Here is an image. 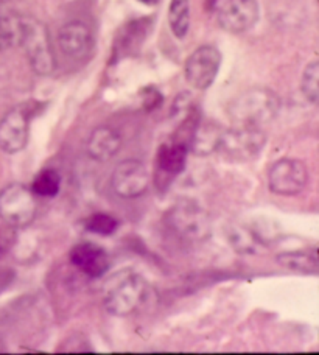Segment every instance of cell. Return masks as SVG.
Here are the masks:
<instances>
[{
  "mask_svg": "<svg viewBox=\"0 0 319 355\" xmlns=\"http://www.w3.org/2000/svg\"><path fill=\"white\" fill-rule=\"evenodd\" d=\"M150 297V285L134 270H120L103 285L105 309L114 316L126 318L144 306Z\"/></svg>",
  "mask_w": 319,
  "mask_h": 355,
  "instance_id": "1",
  "label": "cell"
},
{
  "mask_svg": "<svg viewBox=\"0 0 319 355\" xmlns=\"http://www.w3.org/2000/svg\"><path fill=\"white\" fill-rule=\"evenodd\" d=\"M279 95L268 87H251L229 105V117L235 125L261 126L273 122L280 111Z\"/></svg>",
  "mask_w": 319,
  "mask_h": 355,
  "instance_id": "2",
  "label": "cell"
},
{
  "mask_svg": "<svg viewBox=\"0 0 319 355\" xmlns=\"http://www.w3.org/2000/svg\"><path fill=\"white\" fill-rule=\"evenodd\" d=\"M19 46L24 49L31 71L36 75L49 77L55 72L56 58L52 40H50L49 28L40 19L33 16H22Z\"/></svg>",
  "mask_w": 319,
  "mask_h": 355,
  "instance_id": "3",
  "label": "cell"
},
{
  "mask_svg": "<svg viewBox=\"0 0 319 355\" xmlns=\"http://www.w3.org/2000/svg\"><path fill=\"white\" fill-rule=\"evenodd\" d=\"M266 144V136L260 126L235 125L223 130L218 153L231 162H251L257 157Z\"/></svg>",
  "mask_w": 319,
  "mask_h": 355,
  "instance_id": "4",
  "label": "cell"
},
{
  "mask_svg": "<svg viewBox=\"0 0 319 355\" xmlns=\"http://www.w3.org/2000/svg\"><path fill=\"white\" fill-rule=\"evenodd\" d=\"M167 225L178 237L187 242H204L210 237L212 225L207 212L195 201L176 202L167 214Z\"/></svg>",
  "mask_w": 319,
  "mask_h": 355,
  "instance_id": "5",
  "label": "cell"
},
{
  "mask_svg": "<svg viewBox=\"0 0 319 355\" xmlns=\"http://www.w3.org/2000/svg\"><path fill=\"white\" fill-rule=\"evenodd\" d=\"M37 212L35 193L21 182H11L0 190V218L15 230L33 223Z\"/></svg>",
  "mask_w": 319,
  "mask_h": 355,
  "instance_id": "6",
  "label": "cell"
},
{
  "mask_svg": "<svg viewBox=\"0 0 319 355\" xmlns=\"http://www.w3.org/2000/svg\"><path fill=\"white\" fill-rule=\"evenodd\" d=\"M309 167L295 157H282L268 170V187L280 196H296L307 187Z\"/></svg>",
  "mask_w": 319,
  "mask_h": 355,
  "instance_id": "7",
  "label": "cell"
},
{
  "mask_svg": "<svg viewBox=\"0 0 319 355\" xmlns=\"http://www.w3.org/2000/svg\"><path fill=\"white\" fill-rule=\"evenodd\" d=\"M221 53L214 46H201L191 53L184 67L187 83L196 91H206L214 85L220 72Z\"/></svg>",
  "mask_w": 319,
  "mask_h": 355,
  "instance_id": "8",
  "label": "cell"
},
{
  "mask_svg": "<svg viewBox=\"0 0 319 355\" xmlns=\"http://www.w3.org/2000/svg\"><path fill=\"white\" fill-rule=\"evenodd\" d=\"M31 111L27 105L16 106L0 120V150L16 155L28 144Z\"/></svg>",
  "mask_w": 319,
  "mask_h": 355,
  "instance_id": "9",
  "label": "cell"
},
{
  "mask_svg": "<svg viewBox=\"0 0 319 355\" xmlns=\"http://www.w3.org/2000/svg\"><path fill=\"white\" fill-rule=\"evenodd\" d=\"M150 184L146 167L137 159H125L117 164L111 175V187L120 198L132 200L142 196Z\"/></svg>",
  "mask_w": 319,
  "mask_h": 355,
  "instance_id": "10",
  "label": "cell"
},
{
  "mask_svg": "<svg viewBox=\"0 0 319 355\" xmlns=\"http://www.w3.org/2000/svg\"><path fill=\"white\" fill-rule=\"evenodd\" d=\"M257 0H225L218 11L220 27L232 35L251 30L259 21Z\"/></svg>",
  "mask_w": 319,
  "mask_h": 355,
  "instance_id": "11",
  "label": "cell"
},
{
  "mask_svg": "<svg viewBox=\"0 0 319 355\" xmlns=\"http://www.w3.org/2000/svg\"><path fill=\"white\" fill-rule=\"evenodd\" d=\"M58 46L66 58L85 61L92 55L94 50L92 31L81 21L64 24L58 31Z\"/></svg>",
  "mask_w": 319,
  "mask_h": 355,
  "instance_id": "12",
  "label": "cell"
},
{
  "mask_svg": "<svg viewBox=\"0 0 319 355\" xmlns=\"http://www.w3.org/2000/svg\"><path fill=\"white\" fill-rule=\"evenodd\" d=\"M70 262L78 268L83 275L91 279L105 276L110 270V256L98 245L80 243L72 248L69 254Z\"/></svg>",
  "mask_w": 319,
  "mask_h": 355,
  "instance_id": "13",
  "label": "cell"
},
{
  "mask_svg": "<svg viewBox=\"0 0 319 355\" xmlns=\"http://www.w3.org/2000/svg\"><path fill=\"white\" fill-rule=\"evenodd\" d=\"M120 145H122V139L117 131L110 126H98L89 136L86 150L94 161L106 162L119 153Z\"/></svg>",
  "mask_w": 319,
  "mask_h": 355,
  "instance_id": "14",
  "label": "cell"
},
{
  "mask_svg": "<svg viewBox=\"0 0 319 355\" xmlns=\"http://www.w3.org/2000/svg\"><path fill=\"white\" fill-rule=\"evenodd\" d=\"M223 128L212 122H198L191 132L189 147L196 156H207L218 150Z\"/></svg>",
  "mask_w": 319,
  "mask_h": 355,
  "instance_id": "15",
  "label": "cell"
},
{
  "mask_svg": "<svg viewBox=\"0 0 319 355\" xmlns=\"http://www.w3.org/2000/svg\"><path fill=\"white\" fill-rule=\"evenodd\" d=\"M189 145L184 142L165 144L157 151V167L161 172L176 176L184 172L187 164Z\"/></svg>",
  "mask_w": 319,
  "mask_h": 355,
  "instance_id": "16",
  "label": "cell"
},
{
  "mask_svg": "<svg viewBox=\"0 0 319 355\" xmlns=\"http://www.w3.org/2000/svg\"><path fill=\"white\" fill-rule=\"evenodd\" d=\"M227 240L229 245L239 252V254H255L261 246L260 237L252 227H248L243 225H231L227 230Z\"/></svg>",
  "mask_w": 319,
  "mask_h": 355,
  "instance_id": "17",
  "label": "cell"
},
{
  "mask_svg": "<svg viewBox=\"0 0 319 355\" xmlns=\"http://www.w3.org/2000/svg\"><path fill=\"white\" fill-rule=\"evenodd\" d=\"M277 262L291 271L302 275H318V254L311 251H286L277 256Z\"/></svg>",
  "mask_w": 319,
  "mask_h": 355,
  "instance_id": "18",
  "label": "cell"
},
{
  "mask_svg": "<svg viewBox=\"0 0 319 355\" xmlns=\"http://www.w3.org/2000/svg\"><path fill=\"white\" fill-rule=\"evenodd\" d=\"M22 16L11 10H0V50L19 46Z\"/></svg>",
  "mask_w": 319,
  "mask_h": 355,
  "instance_id": "19",
  "label": "cell"
},
{
  "mask_svg": "<svg viewBox=\"0 0 319 355\" xmlns=\"http://www.w3.org/2000/svg\"><path fill=\"white\" fill-rule=\"evenodd\" d=\"M169 24L178 40H184L190 27V0H171L169 6Z\"/></svg>",
  "mask_w": 319,
  "mask_h": 355,
  "instance_id": "20",
  "label": "cell"
},
{
  "mask_svg": "<svg viewBox=\"0 0 319 355\" xmlns=\"http://www.w3.org/2000/svg\"><path fill=\"white\" fill-rule=\"evenodd\" d=\"M31 192L35 196H41V198H53L60 193L61 189V176L53 168L41 170L40 173L31 182Z\"/></svg>",
  "mask_w": 319,
  "mask_h": 355,
  "instance_id": "21",
  "label": "cell"
},
{
  "mask_svg": "<svg viewBox=\"0 0 319 355\" xmlns=\"http://www.w3.org/2000/svg\"><path fill=\"white\" fill-rule=\"evenodd\" d=\"M301 91L305 100L311 105H318L319 100V64L318 61H311L304 69L301 80Z\"/></svg>",
  "mask_w": 319,
  "mask_h": 355,
  "instance_id": "22",
  "label": "cell"
},
{
  "mask_svg": "<svg viewBox=\"0 0 319 355\" xmlns=\"http://www.w3.org/2000/svg\"><path fill=\"white\" fill-rule=\"evenodd\" d=\"M86 230L97 236L107 237L119 230V221L110 214H95L86 220Z\"/></svg>",
  "mask_w": 319,
  "mask_h": 355,
  "instance_id": "23",
  "label": "cell"
},
{
  "mask_svg": "<svg viewBox=\"0 0 319 355\" xmlns=\"http://www.w3.org/2000/svg\"><path fill=\"white\" fill-rule=\"evenodd\" d=\"M145 36H146V31H144V21L132 22L128 25V27L123 30V33L119 36L120 47H116V50L120 53L131 52L132 49L140 46V42L144 41Z\"/></svg>",
  "mask_w": 319,
  "mask_h": 355,
  "instance_id": "24",
  "label": "cell"
},
{
  "mask_svg": "<svg viewBox=\"0 0 319 355\" xmlns=\"http://www.w3.org/2000/svg\"><path fill=\"white\" fill-rule=\"evenodd\" d=\"M162 103V95L156 91L155 87H148L145 91V97H144V106L146 110H155L156 106Z\"/></svg>",
  "mask_w": 319,
  "mask_h": 355,
  "instance_id": "25",
  "label": "cell"
},
{
  "mask_svg": "<svg viewBox=\"0 0 319 355\" xmlns=\"http://www.w3.org/2000/svg\"><path fill=\"white\" fill-rule=\"evenodd\" d=\"M140 3H144V5H153L156 2V0H139Z\"/></svg>",
  "mask_w": 319,
  "mask_h": 355,
  "instance_id": "26",
  "label": "cell"
},
{
  "mask_svg": "<svg viewBox=\"0 0 319 355\" xmlns=\"http://www.w3.org/2000/svg\"><path fill=\"white\" fill-rule=\"evenodd\" d=\"M2 251H3V246H2V243H0V254H2Z\"/></svg>",
  "mask_w": 319,
  "mask_h": 355,
  "instance_id": "27",
  "label": "cell"
}]
</instances>
